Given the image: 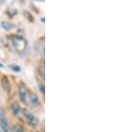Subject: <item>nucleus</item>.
Listing matches in <instances>:
<instances>
[{"label":"nucleus","mask_w":133,"mask_h":132,"mask_svg":"<svg viewBox=\"0 0 133 132\" xmlns=\"http://www.w3.org/2000/svg\"><path fill=\"white\" fill-rule=\"evenodd\" d=\"M1 26H2V27H3L4 29H5V30H10V29H12L14 25H12V23L8 22V21H2Z\"/></svg>","instance_id":"nucleus-10"},{"label":"nucleus","mask_w":133,"mask_h":132,"mask_svg":"<svg viewBox=\"0 0 133 132\" xmlns=\"http://www.w3.org/2000/svg\"><path fill=\"white\" fill-rule=\"evenodd\" d=\"M28 101L29 102L31 106L33 107H38L40 106V99L37 97V95L34 92H29L28 94Z\"/></svg>","instance_id":"nucleus-4"},{"label":"nucleus","mask_w":133,"mask_h":132,"mask_svg":"<svg viewBox=\"0 0 133 132\" xmlns=\"http://www.w3.org/2000/svg\"><path fill=\"white\" fill-rule=\"evenodd\" d=\"M35 51L37 54L44 55V41H37L35 45Z\"/></svg>","instance_id":"nucleus-6"},{"label":"nucleus","mask_w":133,"mask_h":132,"mask_svg":"<svg viewBox=\"0 0 133 132\" xmlns=\"http://www.w3.org/2000/svg\"><path fill=\"white\" fill-rule=\"evenodd\" d=\"M38 88H39V90L41 91V92L44 94V84L38 85Z\"/></svg>","instance_id":"nucleus-13"},{"label":"nucleus","mask_w":133,"mask_h":132,"mask_svg":"<svg viewBox=\"0 0 133 132\" xmlns=\"http://www.w3.org/2000/svg\"><path fill=\"white\" fill-rule=\"evenodd\" d=\"M1 84H2V87H3V89L5 91H8L10 90L9 81H8V79L6 77H2V79H1Z\"/></svg>","instance_id":"nucleus-8"},{"label":"nucleus","mask_w":133,"mask_h":132,"mask_svg":"<svg viewBox=\"0 0 133 132\" xmlns=\"http://www.w3.org/2000/svg\"><path fill=\"white\" fill-rule=\"evenodd\" d=\"M11 42H12V47L15 49L17 52L22 53L25 51L27 44H26V41H25L24 38H22L21 37H19V36H14V37H12Z\"/></svg>","instance_id":"nucleus-1"},{"label":"nucleus","mask_w":133,"mask_h":132,"mask_svg":"<svg viewBox=\"0 0 133 132\" xmlns=\"http://www.w3.org/2000/svg\"><path fill=\"white\" fill-rule=\"evenodd\" d=\"M18 93H19V98H20L21 101L23 104H26L28 102V90L26 88V86L24 84H20L18 88Z\"/></svg>","instance_id":"nucleus-3"},{"label":"nucleus","mask_w":133,"mask_h":132,"mask_svg":"<svg viewBox=\"0 0 133 132\" xmlns=\"http://www.w3.org/2000/svg\"><path fill=\"white\" fill-rule=\"evenodd\" d=\"M0 126L3 132H9V123H8L7 116L4 110H0Z\"/></svg>","instance_id":"nucleus-2"},{"label":"nucleus","mask_w":133,"mask_h":132,"mask_svg":"<svg viewBox=\"0 0 133 132\" xmlns=\"http://www.w3.org/2000/svg\"><path fill=\"white\" fill-rule=\"evenodd\" d=\"M10 109H11V111H12V114H14V115H16V116L20 115V114L21 112V108L20 105H19L18 103H16V102L11 104Z\"/></svg>","instance_id":"nucleus-7"},{"label":"nucleus","mask_w":133,"mask_h":132,"mask_svg":"<svg viewBox=\"0 0 133 132\" xmlns=\"http://www.w3.org/2000/svg\"><path fill=\"white\" fill-rule=\"evenodd\" d=\"M12 132H24V131H23V129L20 127H14V129H12Z\"/></svg>","instance_id":"nucleus-12"},{"label":"nucleus","mask_w":133,"mask_h":132,"mask_svg":"<svg viewBox=\"0 0 133 132\" xmlns=\"http://www.w3.org/2000/svg\"><path fill=\"white\" fill-rule=\"evenodd\" d=\"M10 67L12 70H14L15 72H20L21 71V67H19V66H14V65H12V66H10Z\"/></svg>","instance_id":"nucleus-11"},{"label":"nucleus","mask_w":133,"mask_h":132,"mask_svg":"<svg viewBox=\"0 0 133 132\" xmlns=\"http://www.w3.org/2000/svg\"><path fill=\"white\" fill-rule=\"evenodd\" d=\"M36 1H44V0H36Z\"/></svg>","instance_id":"nucleus-14"},{"label":"nucleus","mask_w":133,"mask_h":132,"mask_svg":"<svg viewBox=\"0 0 133 132\" xmlns=\"http://www.w3.org/2000/svg\"><path fill=\"white\" fill-rule=\"evenodd\" d=\"M24 116H25V119H26V121H27V122L29 123L30 126L35 127L37 125V123H38L37 118H36V117L32 113L26 110V111L24 112Z\"/></svg>","instance_id":"nucleus-5"},{"label":"nucleus","mask_w":133,"mask_h":132,"mask_svg":"<svg viewBox=\"0 0 133 132\" xmlns=\"http://www.w3.org/2000/svg\"><path fill=\"white\" fill-rule=\"evenodd\" d=\"M38 74L41 76L43 80H44V62L43 61L41 64H39V67H38Z\"/></svg>","instance_id":"nucleus-9"}]
</instances>
